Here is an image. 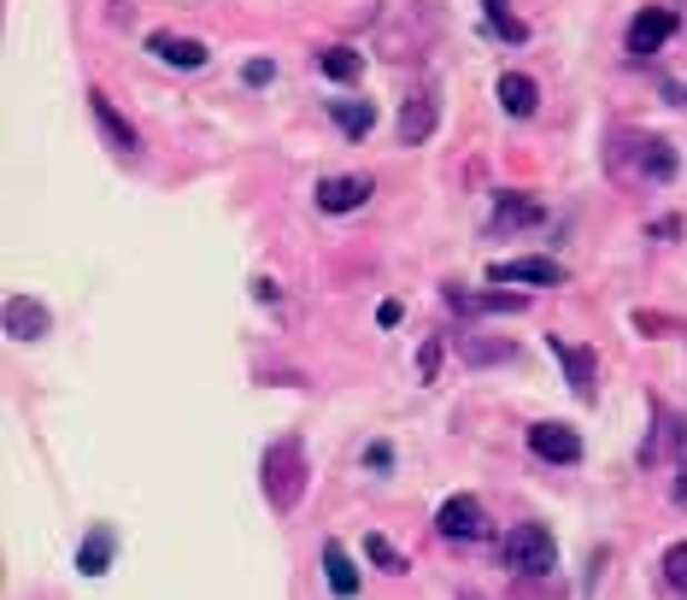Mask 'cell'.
Listing matches in <instances>:
<instances>
[{
	"mask_svg": "<svg viewBox=\"0 0 687 600\" xmlns=\"http://www.w3.org/2000/svg\"><path fill=\"white\" fill-rule=\"evenodd\" d=\"M329 118H336L352 141H365L377 130V107H370V100H329Z\"/></svg>",
	"mask_w": 687,
	"mask_h": 600,
	"instance_id": "16",
	"label": "cell"
},
{
	"mask_svg": "<svg viewBox=\"0 0 687 600\" xmlns=\"http://www.w3.org/2000/svg\"><path fill=\"white\" fill-rule=\"evenodd\" d=\"M429 136H435V89H418V95H406V107H400V141L418 148Z\"/></svg>",
	"mask_w": 687,
	"mask_h": 600,
	"instance_id": "10",
	"label": "cell"
},
{
	"mask_svg": "<svg viewBox=\"0 0 687 600\" xmlns=\"http://www.w3.org/2000/svg\"><path fill=\"white\" fill-rule=\"evenodd\" d=\"M670 36H676V12H670V7H647V12L629 24V53L647 59V53H658Z\"/></svg>",
	"mask_w": 687,
	"mask_h": 600,
	"instance_id": "6",
	"label": "cell"
},
{
	"mask_svg": "<svg viewBox=\"0 0 687 600\" xmlns=\"http://www.w3.org/2000/svg\"><path fill=\"white\" fill-rule=\"evenodd\" d=\"M370 195H377V189H370V177H323L318 183V206H323V213H359Z\"/></svg>",
	"mask_w": 687,
	"mask_h": 600,
	"instance_id": "9",
	"label": "cell"
},
{
	"mask_svg": "<svg viewBox=\"0 0 687 600\" xmlns=\"http://www.w3.org/2000/svg\"><path fill=\"white\" fill-rule=\"evenodd\" d=\"M241 77L259 89V82H270V77H277V66H270V59H247V66H241Z\"/></svg>",
	"mask_w": 687,
	"mask_h": 600,
	"instance_id": "25",
	"label": "cell"
},
{
	"mask_svg": "<svg viewBox=\"0 0 687 600\" xmlns=\"http://www.w3.org/2000/svg\"><path fill=\"white\" fill-rule=\"evenodd\" d=\"M447 301L458 313H524L529 295H506V288H494V295H465V288H447Z\"/></svg>",
	"mask_w": 687,
	"mask_h": 600,
	"instance_id": "15",
	"label": "cell"
},
{
	"mask_svg": "<svg viewBox=\"0 0 687 600\" xmlns=\"http://www.w3.org/2000/svg\"><path fill=\"white\" fill-rule=\"evenodd\" d=\"M524 224H540V200L506 195V200L494 206V230H524Z\"/></svg>",
	"mask_w": 687,
	"mask_h": 600,
	"instance_id": "19",
	"label": "cell"
},
{
	"mask_svg": "<svg viewBox=\"0 0 687 600\" xmlns=\"http://www.w3.org/2000/svg\"><path fill=\"white\" fill-rule=\"evenodd\" d=\"M112 548H118V535H112L107 524H94V530H89V542L77 548L82 577H100V571H107V565H112Z\"/></svg>",
	"mask_w": 687,
	"mask_h": 600,
	"instance_id": "18",
	"label": "cell"
},
{
	"mask_svg": "<svg viewBox=\"0 0 687 600\" xmlns=\"http://www.w3.org/2000/svg\"><path fill=\"white\" fill-rule=\"evenodd\" d=\"M318 66H323V77L352 82V77H365V53H359V48H323Z\"/></svg>",
	"mask_w": 687,
	"mask_h": 600,
	"instance_id": "20",
	"label": "cell"
},
{
	"mask_svg": "<svg viewBox=\"0 0 687 600\" xmlns=\"http://www.w3.org/2000/svg\"><path fill=\"white\" fill-rule=\"evenodd\" d=\"M494 95H499V107H506L511 118H529V112H535V100H540L535 77H524V71H506V77L494 82Z\"/></svg>",
	"mask_w": 687,
	"mask_h": 600,
	"instance_id": "13",
	"label": "cell"
},
{
	"mask_svg": "<svg viewBox=\"0 0 687 600\" xmlns=\"http://www.w3.org/2000/svg\"><path fill=\"white\" fill-rule=\"evenodd\" d=\"M529 447L552 465H576L581 460V436L570 424H529Z\"/></svg>",
	"mask_w": 687,
	"mask_h": 600,
	"instance_id": "7",
	"label": "cell"
},
{
	"mask_svg": "<svg viewBox=\"0 0 687 600\" xmlns=\"http://www.w3.org/2000/svg\"><path fill=\"white\" fill-rule=\"evenodd\" d=\"M365 553H370V560H377L388 577H406V571H411V560H406V553H394L382 535H365Z\"/></svg>",
	"mask_w": 687,
	"mask_h": 600,
	"instance_id": "22",
	"label": "cell"
},
{
	"mask_svg": "<svg viewBox=\"0 0 687 600\" xmlns=\"http://www.w3.org/2000/svg\"><path fill=\"white\" fill-rule=\"evenodd\" d=\"M458 600H488V594H476V589H458Z\"/></svg>",
	"mask_w": 687,
	"mask_h": 600,
	"instance_id": "28",
	"label": "cell"
},
{
	"mask_svg": "<svg viewBox=\"0 0 687 600\" xmlns=\"http://www.w3.org/2000/svg\"><path fill=\"white\" fill-rule=\"evenodd\" d=\"M499 560L511 571H524V577L552 571V530L547 524H511L506 542H499Z\"/></svg>",
	"mask_w": 687,
	"mask_h": 600,
	"instance_id": "2",
	"label": "cell"
},
{
	"mask_svg": "<svg viewBox=\"0 0 687 600\" xmlns=\"http://www.w3.org/2000/svg\"><path fill=\"white\" fill-rule=\"evenodd\" d=\"M435 530H441L447 542H476V535L488 530V512H482L476 494H452V501L435 512Z\"/></svg>",
	"mask_w": 687,
	"mask_h": 600,
	"instance_id": "3",
	"label": "cell"
},
{
	"mask_svg": "<svg viewBox=\"0 0 687 600\" xmlns=\"http://www.w3.org/2000/svg\"><path fill=\"white\" fill-rule=\"evenodd\" d=\"M53 329V313L41 301H30V295H12L7 301V336L12 342H41Z\"/></svg>",
	"mask_w": 687,
	"mask_h": 600,
	"instance_id": "8",
	"label": "cell"
},
{
	"mask_svg": "<svg viewBox=\"0 0 687 600\" xmlns=\"http://www.w3.org/2000/svg\"><path fill=\"white\" fill-rule=\"evenodd\" d=\"M148 53L159 59V66H177V71H200L206 59H212V48H206L200 36H171V30L148 36Z\"/></svg>",
	"mask_w": 687,
	"mask_h": 600,
	"instance_id": "4",
	"label": "cell"
},
{
	"mask_svg": "<svg viewBox=\"0 0 687 600\" xmlns=\"http://www.w3.org/2000/svg\"><path fill=\"white\" fill-rule=\"evenodd\" d=\"M482 12H488V24L506 36V41H529V24L511 12V0H482Z\"/></svg>",
	"mask_w": 687,
	"mask_h": 600,
	"instance_id": "21",
	"label": "cell"
},
{
	"mask_svg": "<svg viewBox=\"0 0 687 600\" xmlns=\"http://www.w3.org/2000/svg\"><path fill=\"white\" fill-rule=\"evenodd\" d=\"M435 371H441V342H424V354H418V377L435 383Z\"/></svg>",
	"mask_w": 687,
	"mask_h": 600,
	"instance_id": "24",
	"label": "cell"
},
{
	"mask_svg": "<svg viewBox=\"0 0 687 600\" xmlns=\"http://www.w3.org/2000/svg\"><path fill=\"white\" fill-rule=\"evenodd\" d=\"M676 141L670 136H647L640 141V177H653V183H670L676 177Z\"/></svg>",
	"mask_w": 687,
	"mask_h": 600,
	"instance_id": "14",
	"label": "cell"
},
{
	"mask_svg": "<svg viewBox=\"0 0 687 600\" xmlns=\"http://www.w3.org/2000/svg\"><path fill=\"white\" fill-rule=\"evenodd\" d=\"M547 347L558 360H565V377H570V395L576 401H594L599 395V360H594V347H570V342H558V336H547Z\"/></svg>",
	"mask_w": 687,
	"mask_h": 600,
	"instance_id": "5",
	"label": "cell"
},
{
	"mask_svg": "<svg viewBox=\"0 0 687 600\" xmlns=\"http://www.w3.org/2000/svg\"><path fill=\"white\" fill-rule=\"evenodd\" d=\"M494 283H565V265L558 259H499L488 265Z\"/></svg>",
	"mask_w": 687,
	"mask_h": 600,
	"instance_id": "11",
	"label": "cell"
},
{
	"mask_svg": "<svg viewBox=\"0 0 687 600\" xmlns=\"http://www.w3.org/2000/svg\"><path fill=\"white\" fill-rule=\"evenodd\" d=\"M664 577H670V589L687 594V542H676L670 553H664Z\"/></svg>",
	"mask_w": 687,
	"mask_h": 600,
	"instance_id": "23",
	"label": "cell"
},
{
	"mask_svg": "<svg viewBox=\"0 0 687 600\" xmlns=\"http://www.w3.org/2000/svg\"><path fill=\"white\" fill-rule=\"evenodd\" d=\"M664 95H670L676 107H687V82H670V89H664Z\"/></svg>",
	"mask_w": 687,
	"mask_h": 600,
	"instance_id": "27",
	"label": "cell"
},
{
	"mask_svg": "<svg viewBox=\"0 0 687 600\" xmlns=\"http://www.w3.org/2000/svg\"><path fill=\"white\" fill-rule=\"evenodd\" d=\"M377 324H382V329L400 324V301H382V306H377Z\"/></svg>",
	"mask_w": 687,
	"mask_h": 600,
	"instance_id": "26",
	"label": "cell"
},
{
	"mask_svg": "<svg viewBox=\"0 0 687 600\" xmlns=\"http://www.w3.org/2000/svg\"><path fill=\"white\" fill-rule=\"evenodd\" d=\"M89 112H94V124H100V130H107V141H112L118 154H136V124L123 118V112H118V107H112V100L100 95V89L89 95Z\"/></svg>",
	"mask_w": 687,
	"mask_h": 600,
	"instance_id": "12",
	"label": "cell"
},
{
	"mask_svg": "<svg viewBox=\"0 0 687 600\" xmlns=\"http://www.w3.org/2000/svg\"><path fill=\"white\" fill-rule=\"evenodd\" d=\"M306 447L300 436H277L265 447V460H259V489H265V501L270 512H295L300 506V494H306Z\"/></svg>",
	"mask_w": 687,
	"mask_h": 600,
	"instance_id": "1",
	"label": "cell"
},
{
	"mask_svg": "<svg viewBox=\"0 0 687 600\" xmlns=\"http://www.w3.org/2000/svg\"><path fill=\"white\" fill-rule=\"evenodd\" d=\"M323 577H329V589H336L341 600L359 594V571H352V560H347L341 542H323Z\"/></svg>",
	"mask_w": 687,
	"mask_h": 600,
	"instance_id": "17",
	"label": "cell"
}]
</instances>
